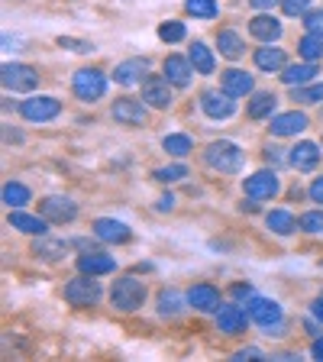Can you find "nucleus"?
<instances>
[{
  "mask_svg": "<svg viewBox=\"0 0 323 362\" xmlns=\"http://www.w3.org/2000/svg\"><path fill=\"white\" fill-rule=\"evenodd\" d=\"M107 301H110L113 310H120V314H136V310H143L146 301H149V285L143 279H136V275H117V281L107 291Z\"/></svg>",
  "mask_w": 323,
  "mask_h": 362,
  "instance_id": "nucleus-1",
  "label": "nucleus"
},
{
  "mask_svg": "<svg viewBox=\"0 0 323 362\" xmlns=\"http://www.w3.org/2000/svg\"><path fill=\"white\" fill-rule=\"evenodd\" d=\"M201 162L217 175H240L242 165H246V152L233 139H213V143L204 146Z\"/></svg>",
  "mask_w": 323,
  "mask_h": 362,
  "instance_id": "nucleus-2",
  "label": "nucleus"
},
{
  "mask_svg": "<svg viewBox=\"0 0 323 362\" xmlns=\"http://www.w3.org/2000/svg\"><path fill=\"white\" fill-rule=\"evenodd\" d=\"M246 310L252 317V324L265 333V337H285L288 330V317L275 298H262V294H252L246 301Z\"/></svg>",
  "mask_w": 323,
  "mask_h": 362,
  "instance_id": "nucleus-3",
  "label": "nucleus"
},
{
  "mask_svg": "<svg viewBox=\"0 0 323 362\" xmlns=\"http://www.w3.org/2000/svg\"><path fill=\"white\" fill-rule=\"evenodd\" d=\"M61 298H65L71 308H98L100 298H104V288H100L98 275H84V272H78L75 279L65 281Z\"/></svg>",
  "mask_w": 323,
  "mask_h": 362,
  "instance_id": "nucleus-4",
  "label": "nucleus"
},
{
  "mask_svg": "<svg viewBox=\"0 0 323 362\" xmlns=\"http://www.w3.org/2000/svg\"><path fill=\"white\" fill-rule=\"evenodd\" d=\"M71 94H75L81 104H98L107 94V75L94 65H84L71 75Z\"/></svg>",
  "mask_w": 323,
  "mask_h": 362,
  "instance_id": "nucleus-5",
  "label": "nucleus"
},
{
  "mask_svg": "<svg viewBox=\"0 0 323 362\" xmlns=\"http://www.w3.org/2000/svg\"><path fill=\"white\" fill-rule=\"evenodd\" d=\"M0 81L13 94H33L39 88V68L26 65V62H4L0 68Z\"/></svg>",
  "mask_w": 323,
  "mask_h": 362,
  "instance_id": "nucleus-6",
  "label": "nucleus"
},
{
  "mask_svg": "<svg viewBox=\"0 0 323 362\" xmlns=\"http://www.w3.org/2000/svg\"><path fill=\"white\" fill-rule=\"evenodd\" d=\"M242 194L252 197V201H275V197L281 194V178H278V172H275V165L259 168V172H252L249 178H242Z\"/></svg>",
  "mask_w": 323,
  "mask_h": 362,
  "instance_id": "nucleus-7",
  "label": "nucleus"
},
{
  "mask_svg": "<svg viewBox=\"0 0 323 362\" xmlns=\"http://www.w3.org/2000/svg\"><path fill=\"white\" fill-rule=\"evenodd\" d=\"M197 104H201L204 117L213 120V123H223V120H230V117L236 113V98L230 94V90H223V88H204Z\"/></svg>",
  "mask_w": 323,
  "mask_h": 362,
  "instance_id": "nucleus-8",
  "label": "nucleus"
},
{
  "mask_svg": "<svg viewBox=\"0 0 323 362\" xmlns=\"http://www.w3.org/2000/svg\"><path fill=\"white\" fill-rule=\"evenodd\" d=\"M16 110H20V117L26 123H49L61 113V100L52 98V94H33V98L20 100Z\"/></svg>",
  "mask_w": 323,
  "mask_h": 362,
  "instance_id": "nucleus-9",
  "label": "nucleus"
},
{
  "mask_svg": "<svg viewBox=\"0 0 323 362\" xmlns=\"http://www.w3.org/2000/svg\"><path fill=\"white\" fill-rule=\"evenodd\" d=\"M110 117L117 123H120V127H146V123H149V104H146L143 98H117L110 104Z\"/></svg>",
  "mask_w": 323,
  "mask_h": 362,
  "instance_id": "nucleus-10",
  "label": "nucleus"
},
{
  "mask_svg": "<svg viewBox=\"0 0 323 362\" xmlns=\"http://www.w3.org/2000/svg\"><path fill=\"white\" fill-rule=\"evenodd\" d=\"M39 214H42L45 220L52 226H65V223H75L78 220V204L71 201V197L65 194H45L42 201H39Z\"/></svg>",
  "mask_w": 323,
  "mask_h": 362,
  "instance_id": "nucleus-11",
  "label": "nucleus"
},
{
  "mask_svg": "<svg viewBox=\"0 0 323 362\" xmlns=\"http://www.w3.org/2000/svg\"><path fill=\"white\" fill-rule=\"evenodd\" d=\"M310 127V117L304 110H281V113H275L269 120V133L275 136V139H288V136H301L304 129Z\"/></svg>",
  "mask_w": 323,
  "mask_h": 362,
  "instance_id": "nucleus-12",
  "label": "nucleus"
},
{
  "mask_svg": "<svg viewBox=\"0 0 323 362\" xmlns=\"http://www.w3.org/2000/svg\"><path fill=\"white\" fill-rule=\"evenodd\" d=\"M213 317H217V330L223 333V337H240V333H246V327L252 324L249 310H242L240 301L220 304V310H217Z\"/></svg>",
  "mask_w": 323,
  "mask_h": 362,
  "instance_id": "nucleus-13",
  "label": "nucleus"
},
{
  "mask_svg": "<svg viewBox=\"0 0 323 362\" xmlns=\"http://www.w3.org/2000/svg\"><path fill=\"white\" fill-rule=\"evenodd\" d=\"M146 75H149V59L146 55H133V59L117 62V68L110 71V81L120 84V88H136L143 84Z\"/></svg>",
  "mask_w": 323,
  "mask_h": 362,
  "instance_id": "nucleus-14",
  "label": "nucleus"
},
{
  "mask_svg": "<svg viewBox=\"0 0 323 362\" xmlns=\"http://www.w3.org/2000/svg\"><path fill=\"white\" fill-rule=\"evenodd\" d=\"M175 84L168 81L165 75H146L143 81V100L152 107V110H168L175 104V94H172Z\"/></svg>",
  "mask_w": 323,
  "mask_h": 362,
  "instance_id": "nucleus-15",
  "label": "nucleus"
},
{
  "mask_svg": "<svg viewBox=\"0 0 323 362\" xmlns=\"http://www.w3.org/2000/svg\"><path fill=\"white\" fill-rule=\"evenodd\" d=\"M220 304V288L213 281H194L188 288V308H194L197 314H217Z\"/></svg>",
  "mask_w": 323,
  "mask_h": 362,
  "instance_id": "nucleus-16",
  "label": "nucleus"
},
{
  "mask_svg": "<svg viewBox=\"0 0 323 362\" xmlns=\"http://www.w3.org/2000/svg\"><path fill=\"white\" fill-rule=\"evenodd\" d=\"M281 33H285V23L271 13V10H259L249 20V36L256 39V42H278Z\"/></svg>",
  "mask_w": 323,
  "mask_h": 362,
  "instance_id": "nucleus-17",
  "label": "nucleus"
},
{
  "mask_svg": "<svg viewBox=\"0 0 323 362\" xmlns=\"http://www.w3.org/2000/svg\"><path fill=\"white\" fill-rule=\"evenodd\" d=\"M320 143H310V139H301V143H294L291 149H288V165L294 168V172H314L317 165H320Z\"/></svg>",
  "mask_w": 323,
  "mask_h": 362,
  "instance_id": "nucleus-18",
  "label": "nucleus"
},
{
  "mask_svg": "<svg viewBox=\"0 0 323 362\" xmlns=\"http://www.w3.org/2000/svg\"><path fill=\"white\" fill-rule=\"evenodd\" d=\"M252 65L259 71H265V75H278L281 68L288 65V52L275 42H259V49L252 52Z\"/></svg>",
  "mask_w": 323,
  "mask_h": 362,
  "instance_id": "nucleus-19",
  "label": "nucleus"
},
{
  "mask_svg": "<svg viewBox=\"0 0 323 362\" xmlns=\"http://www.w3.org/2000/svg\"><path fill=\"white\" fill-rule=\"evenodd\" d=\"M90 233L98 236L100 243H117V246H123V243L133 240V230L117 217H98L94 223H90Z\"/></svg>",
  "mask_w": 323,
  "mask_h": 362,
  "instance_id": "nucleus-20",
  "label": "nucleus"
},
{
  "mask_svg": "<svg viewBox=\"0 0 323 362\" xmlns=\"http://www.w3.org/2000/svg\"><path fill=\"white\" fill-rule=\"evenodd\" d=\"M75 269L84 272V275H113L117 272V259L107 256V252H100V249H88V252H81V256L75 259Z\"/></svg>",
  "mask_w": 323,
  "mask_h": 362,
  "instance_id": "nucleus-21",
  "label": "nucleus"
},
{
  "mask_svg": "<svg viewBox=\"0 0 323 362\" xmlns=\"http://www.w3.org/2000/svg\"><path fill=\"white\" fill-rule=\"evenodd\" d=\"M71 246L75 243H68V240H55V236L42 233L33 240V256L39 259V262H61V259L71 252Z\"/></svg>",
  "mask_w": 323,
  "mask_h": 362,
  "instance_id": "nucleus-22",
  "label": "nucleus"
},
{
  "mask_svg": "<svg viewBox=\"0 0 323 362\" xmlns=\"http://www.w3.org/2000/svg\"><path fill=\"white\" fill-rule=\"evenodd\" d=\"M162 75H165L175 88H188L191 78H194L197 71H194V65H191L188 55L172 52V55H165V62H162Z\"/></svg>",
  "mask_w": 323,
  "mask_h": 362,
  "instance_id": "nucleus-23",
  "label": "nucleus"
},
{
  "mask_svg": "<svg viewBox=\"0 0 323 362\" xmlns=\"http://www.w3.org/2000/svg\"><path fill=\"white\" fill-rule=\"evenodd\" d=\"M278 113V94L275 90H252L246 100V117L249 120H271Z\"/></svg>",
  "mask_w": 323,
  "mask_h": 362,
  "instance_id": "nucleus-24",
  "label": "nucleus"
},
{
  "mask_svg": "<svg viewBox=\"0 0 323 362\" xmlns=\"http://www.w3.org/2000/svg\"><path fill=\"white\" fill-rule=\"evenodd\" d=\"M184 308H188V294H181L178 288H162L155 294V314L162 320H178Z\"/></svg>",
  "mask_w": 323,
  "mask_h": 362,
  "instance_id": "nucleus-25",
  "label": "nucleus"
},
{
  "mask_svg": "<svg viewBox=\"0 0 323 362\" xmlns=\"http://www.w3.org/2000/svg\"><path fill=\"white\" fill-rule=\"evenodd\" d=\"M7 223L13 226L16 233H26V236H42V233H49V226H52L42 214H26L23 207L7 214Z\"/></svg>",
  "mask_w": 323,
  "mask_h": 362,
  "instance_id": "nucleus-26",
  "label": "nucleus"
},
{
  "mask_svg": "<svg viewBox=\"0 0 323 362\" xmlns=\"http://www.w3.org/2000/svg\"><path fill=\"white\" fill-rule=\"evenodd\" d=\"M220 88L230 90L233 98H249L256 90V78L249 75L246 68H226L223 75H220Z\"/></svg>",
  "mask_w": 323,
  "mask_h": 362,
  "instance_id": "nucleus-27",
  "label": "nucleus"
},
{
  "mask_svg": "<svg viewBox=\"0 0 323 362\" xmlns=\"http://www.w3.org/2000/svg\"><path fill=\"white\" fill-rule=\"evenodd\" d=\"M317 78V62H288L285 68L278 71V81L285 84V88H301V84H310Z\"/></svg>",
  "mask_w": 323,
  "mask_h": 362,
  "instance_id": "nucleus-28",
  "label": "nucleus"
},
{
  "mask_svg": "<svg viewBox=\"0 0 323 362\" xmlns=\"http://www.w3.org/2000/svg\"><path fill=\"white\" fill-rule=\"evenodd\" d=\"M188 59L197 75H213V71H217V55H213V49L204 42V39H194V42L188 45Z\"/></svg>",
  "mask_w": 323,
  "mask_h": 362,
  "instance_id": "nucleus-29",
  "label": "nucleus"
},
{
  "mask_svg": "<svg viewBox=\"0 0 323 362\" xmlns=\"http://www.w3.org/2000/svg\"><path fill=\"white\" fill-rule=\"evenodd\" d=\"M265 226H269L275 236H291L301 230V217H294V214L285 211V207H275V211L265 214Z\"/></svg>",
  "mask_w": 323,
  "mask_h": 362,
  "instance_id": "nucleus-30",
  "label": "nucleus"
},
{
  "mask_svg": "<svg viewBox=\"0 0 323 362\" xmlns=\"http://www.w3.org/2000/svg\"><path fill=\"white\" fill-rule=\"evenodd\" d=\"M217 52L230 62H240L242 55H246V39H242L236 30H230V26H226V30H217Z\"/></svg>",
  "mask_w": 323,
  "mask_h": 362,
  "instance_id": "nucleus-31",
  "label": "nucleus"
},
{
  "mask_svg": "<svg viewBox=\"0 0 323 362\" xmlns=\"http://www.w3.org/2000/svg\"><path fill=\"white\" fill-rule=\"evenodd\" d=\"M0 197H4V204H7L10 211H20V207H26V204L33 201V188L23 185V181H16V178H10V181H4Z\"/></svg>",
  "mask_w": 323,
  "mask_h": 362,
  "instance_id": "nucleus-32",
  "label": "nucleus"
},
{
  "mask_svg": "<svg viewBox=\"0 0 323 362\" xmlns=\"http://www.w3.org/2000/svg\"><path fill=\"white\" fill-rule=\"evenodd\" d=\"M162 149L172 158H184L194 152V139L188 133H168V136H162Z\"/></svg>",
  "mask_w": 323,
  "mask_h": 362,
  "instance_id": "nucleus-33",
  "label": "nucleus"
},
{
  "mask_svg": "<svg viewBox=\"0 0 323 362\" xmlns=\"http://www.w3.org/2000/svg\"><path fill=\"white\" fill-rule=\"evenodd\" d=\"M291 100L301 107L323 104V81H310V84H301V88H291Z\"/></svg>",
  "mask_w": 323,
  "mask_h": 362,
  "instance_id": "nucleus-34",
  "label": "nucleus"
},
{
  "mask_svg": "<svg viewBox=\"0 0 323 362\" xmlns=\"http://www.w3.org/2000/svg\"><path fill=\"white\" fill-rule=\"evenodd\" d=\"M184 178H188V165H184V162L152 168V181H155V185H178V181H184Z\"/></svg>",
  "mask_w": 323,
  "mask_h": 362,
  "instance_id": "nucleus-35",
  "label": "nucleus"
},
{
  "mask_svg": "<svg viewBox=\"0 0 323 362\" xmlns=\"http://www.w3.org/2000/svg\"><path fill=\"white\" fill-rule=\"evenodd\" d=\"M184 13L194 16V20H217L220 4L217 0H184Z\"/></svg>",
  "mask_w": 323,
  "mask_h": 362,
  "instance_id": "nucleus-36",
  "label": "nucleus"
},
{
  "mask_svg": "<svg viewBox=\"0 0 323 362\" xmlns=\"http://www.w3.org/2000/svg\"><path fill=\"white\" fill-rule=\"evenodd\" d=\"M298 55L304 62H320L323 59V36H314V33H304L298 39Z\"/></svg>",
  "mask_w": 323,
  "mask_h": 362,
  "instance_id": "nucleus-37",
  "label": "nucleus"
},
{
  "mask_svg": "<svg viewBox=\"0 0 323 362\" xmlns=\"http://www.w3.org/2000/svg\"><path fill=\"white\" fill-rule=\"evenodd\" d=\"M158 39H162V42H168V45L184 42V39H188V26H184L181 20H165V23H158Z\"/></svg>",
  "mask_w": 323,
  "mask_h": 362,
  "instance_id": "nucleus-38",
  "label": "nucleus"
},
{
  "mask_svg": "<svg viewBox=\"0 0 323 362\" xmlns=\"http://www.w3.org/2000/svg\"><path fill=\"white\" fill-rule=\"evenodd\" d=\"M301 233H310V236H320L323 233V211L301 214Z\"/></svg>",
  "mask_w": 323,
  "mask_h": 362,
  "instance_id": "nucleus-39",
  "label": "nucleus"
},
{
  "mask_svg": "<svg viewBox=\"0 0 323 362\" xmlns=\"http://www.w3.org/2000/svg\"><path fill=\"white\" fill-rule=\"evenodd\" d=\"M55 42H59L61 49H68V52H78V55L94 52V42H88V39H78V36H59Z\"/></svg>",
  "mask_w": 323,
  "mask_h": 362,
  "instance_id": "nucleus-40",
  "label": "nucleus"
},
{
  "mask_svg": "<svg viewBox=\"0 0 323 362\" xmlns=\"http://www.w3.org/2000/svg\"><path fill=\"white\" fill-rule=\"evenodd\" d=\"M301 20H304V33L323 36V7H320V10H307V13H304Z\"/></svg>",
  "mask_w": 323,
  "mask_h": 362,
  "instance_id": "nucleus-41",
  "label": "nucleus"
},
{
  "mask_svg": "<svg viewBox=\"0 0 323 362\" xmlns=\"http://www.w3.org/2000/svg\"><path fill=\"white\" fill-rule=\"evenodd\" d=\"M310 4H314V0H281V13L285 16H304L307 10H314Z\"/></svg>",
  "mask_w": 323,
  "mask_h": 362,
  "instance_id": "nucleus-42",
  "label": "nucleus"
},
{
  "mask_svg": "<svg viewBox=\"0 0 323 362\" xmlns=\"http://www.w3.org/2000/svg\"><path fill=\"white\" fill-rule=\"evenodd\" d=\"M252 294H256V288L249 285V281H233V285H230V298H233V301H249Z\"/></svg>",
  "mask_w": 323,
  "mask_h": 362,
  "instance_id": "nucleus-43",
  "label": "nucleus"
},
{
  "mask_svg": "<svg viewBox=\"0 0 323 362\" xmlns=\"http://www.w3.org/2000/svg\"><path fill=\"white\" fill-rule=\"evenodd\" d=\"M307 197H310V204H323V175L307 185Z\"/></svg>",
  "mask_w": 323,
  "mask_h": 362,
  "instance_id": "nucleus-44",
  "label": "nucleus"
},
{
  "mask_svg": "<svg viewBox=\"0 0 323 362\" xmlns=\"http://www.w3.org/2000/svg\"><path fill=\"white\" fill-rule=\"evenodd\" d=\"M285 149H278V146H265V162L269 165H281V162H288V156H281Z\"/></svg>",
  "mask_w": 323,
  "mask_h": 362,
  "instance_id": "nucleus-45",
  "label": "nucleus"
},
{
  "mask_svg": "<svg viewBox=\"0 0 323 362\" xmlns=\"http://www.w3.org/2000/svg\"><path fill=\"white\" fill-rule=\"evenodd\" d=\"M233 359L242 362V359H269V356H265L259 346H246V349H240V353H233Z\"/></svg>",
  "mask_w": 323,
  "mask_h": 362,
  "instance_id": "nucleus-46",
  "label": "nucleus"
},
{
  "mask_svg": "<svg viewBox=\"0 0 323 362\" xmlns=\"http://www.w3.org/2000/svg\"><path fill=\"white\" fill-rule=\"evenodd\" d=\"M155 211L158 214H168V211H175V194H162L155 201Z\"/></svg>",
  "mask_w": 323,
  "mask_h": 362,
  "instance_id": "nucleus-47",
  "label": "nucleus"
},
{
  "mask_svg": "<svg viewBox=\"0 0 323 362\" xmlns=\"http://www.w3.org/2000/svg\"><path fill=\"white\" fill-rule=\"evenodd\" d=\"M281 0H249V7L252 10H271V7H278Z\"/></svg>",
  "mask_w": 323,
  "mask_h": 362,
  "instance_id": "nucleus-48",
  "label": "nucleus"
},
{
  "mask_svg": "<svg viewBox=\"0 0 323 362\" xmlns=\"http://www.w3.org/2000/svg\"><path fill=\"white\" fill-rule=\"evenodd\" d=\"M310 317H317V320H320V324H323V294H320V298H314V301H310Z\"/></svg>",
  "mask_w": 323,
  "mask_h": 362,
  "instance_id": "nucleus-49",
  "label": "nucleus"
},
{
  "mask_svg": "<svg viewBox=\"0 0 323 362\" xmlns=\"http://www.w3.org/2000/svg\"><path fill=\"white\" fill-rule=\"evenodd\" d=\"M4 139H7V143H23V133L13 127H4Z\"/></svg>",
  "mask_w": 323,
  "mask_h": 362,
  "instance_id": "nucleus-50",
  "label": "nucleus"
},
{
  "mask_svg": "<svg viewBox=\"0 0 323 362\" xmlns=\"http://www.w3.org/2000/svg\"><path fill=\"white\" fill-rule=\"evenodd\" d=\"M310 356L323 362V337H314V343H310Z\"/></svg>",
  "mask_w": 323,
  "mask_h": 362,
  "instance_id": "nucleus-51",
  "label": "nucleus"
},
{
  "mask_svg": "<svg viewBox=\"0 0 323 362\" xmlns=\"http://www.w3.org/2000/svg\"><path fill=\"white\" fill-rule=\"evenodd\" d=\"M242 211H249V214H256L259 211V204L252 201V197H249V201H242Z\"/></svg>",
  "mask_w": 323,
  "mask_h": 362,
  "instance_id": "nucleus-52",
  "label": "nucleus"
},
{
  "mask_svg": "<svg viewBox=\"0 0 323 362\" xmlns=\"http://www.w3.org/2000/svg\"><path fill=\"white\" fill-rule=\"evenodd\" d=\"M320 146H323V139H320Z\"/></svg>",
  "mask_w": 323,
  "mask_h": 362,
  "instance_id": "nucleus-53",
  "label": "nucleus"
},
{
  "mask_svg": "<svg viewBox=\"0 0 323 362\" xmlns=\"http://www.w3.org/2000/svg\"><path fill=\"white\" fill-rule=\"evenodd\" d=\"M320 265H323V262H320Z\"/></svg>",
  "mask_w": 323,
  "mask_h": 362,
  "instance_id": "nucleus-54",
  "label": "nucleus"
}]
</instances>
